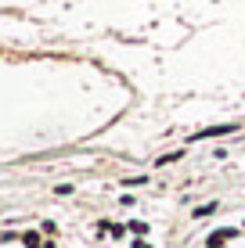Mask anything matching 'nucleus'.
Wrapping results in <instances>:
<instances>
[{"instance_id": "2", "label": "nucleus", "mask_w": 245, "mask_h": 248, "mask_svg": "<svg viewBox=\"0 0 245 248\" xmlns=\"http://www.w3.org/2000/svg\"><path fill=\"white\" fill-rule=\"evenodd\" d=\"M234 130H238L234 123H227V126H209V130H198V133H195V140H202V137H220V133H234Z\"/></svg>"}, {"instance_id": "5", "label": "nucleus", "mask_w": 245, "mask_h": 248, "mask_svg": "<svg viewBox=\"0 0 245 248\" xmlns=\"http://www.w3.org/2000/svg\"><path fill=\"white\" fill-rule=\"evenodd\" d=\"M130 230H133V234H148V223H141V219H133V223H130Z\"/></svg>"}, {"instance_id": "3", "label": "nucleus", "mask_w": 245, "mask_h": 248, "mask_svg": "<svg viewBox=\"0 0 245 248\" xmlns=\"http://www.w3.org/2000/svg\"><path fill=\"white\" fill-rule=\"evenodd\" d=\"M22 245H25V248H40V245H47V241H40L36 230H25V234H22Z\"/></svg>"}, {"instance_id": "4", "label": "nucleus", "mask_w": 245, "mask_h": 248, "mask_svg": "<svg viewBox=\"0 0 245 248\" xmlns=\"http://www.w3.org/2000/svg\"><path fill=\"white\" fill-rule=\"evenodd\" d=\"M213 212H216V202H209V205H202V209H195V216L202 219V216H213Z\"/></svg>"}, {"instance_id": "1", "label": "nucleus", "mask_w": 245, "mask_h": 248, "mask_svg": "<svg viewBox=\"0 0 245 248\" xmlns=\"http://www.w3.org/2000/svg\"><path fill=\"white\" fill-rule=\"evenodd\" d=\"M234 237V230L231 227H224V230H213V234H209V241H206V248H220V245H227Z\"/></svg>"}]
</instances>
